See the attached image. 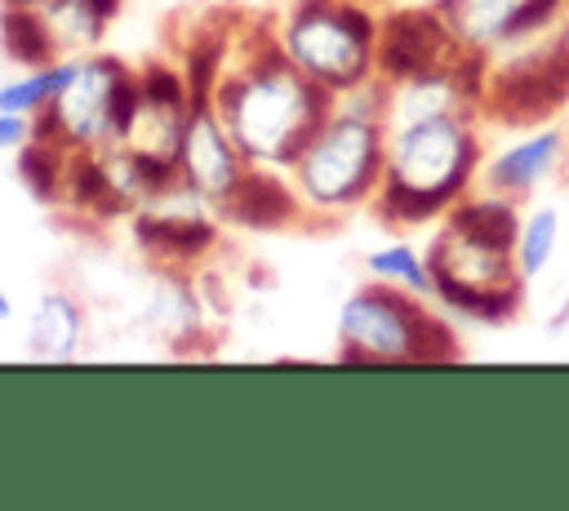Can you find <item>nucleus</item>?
<instances>
[{
  "label": "nucleus",
  "mask_w": 569,
  "mask_h": 511,
  "mask_svg": "<svg viewBox=\"0 0 569 511\" xmlns=\"http://www.w3.org/2000/svg\"><path fill=\"white\" fill-rule=\"evenodd\" d=\"M227 209H231V218H240L249 227H280L293 213V200L276 178L249 173V178H236Z\"/></svg>",
  "instance_id": "4468645a"
},
{
  "label": "nucleus",
  "mask_w": 569,
  "mask_h": 511,
  "mask_svg": "<svg viewBox=\"0 0 569 511\" xmlns=\"http://www.w3.org/2000/svg\"><path fill=\"white\" fill-rule=\"evenodd\" d=\"M436 298H445L453 311L498 324L511 320L525 302V275L516 267V244L489 240L458 218H445V231L427 249Z\"/></svg>",
  "instance_id": "7ed1b4c3"
},
{
  "label": "nucleus",
  "mask_w": 569,
  "mask_h": 511,
  "mask_svg": "<svg viewBox=\"0 0 569 511\" xmlns=\"http://www.w3.org/2000/svg\"><path fill=\"white\" fill-rule=\"evenodd\" d=\"M222 102H227L236 142L249 156H267V160H284V164H298L302 151L325 129V120L333 116L329 89L316 84L307 71L284 67L280 58H271L267 71L231 84L222 93Z\"/></svg>",
  "instance_id": "f03ea898"
},
{
  "label": "nucleus",
  "mask_w": 569,
  "mask_h": 511,
  "mask_svg": "<svg viewBox=\"0 0 569 511\" xmlns=\"http://www.w3.org/2000/svg\"><path fill=\"white\" fill-rule=\"evenodd\" d=\"M0 27H4V40H9L13 58H22V62H44V58H49V31L36 22V13L9 9V13L0 18Z\"/></svg>",
  "instance_id": "a211bd4d"
},
{
  "label": "nucleus",
  "mask_w": 569,
  "mask_h": 511,
  "mask_svg": "<svg viewBox=\"0 0 569 511\" xmlns=\"http://www.w3.org/2000/svg\"><path fill=\"white\" fill-rule=\"evenodd\" d=\"M422 4H440V0H422Z\"/></svg>",
  "instance_id": "cd10ccee"
},
{
  "label": "nucleus",
  "mask_w": 569,
  "mask_h": 511,
  "mask_svg": "<svg viewBox=\"0 0 569 511\" xmlns=\"http://www.w3.org/2000/svg\"><path fill=\"white\" fill-rule=\"evenodd\" d=\"M369 271H373L382 284H396V289H405V293H418V298L436 293L427 258H422L418 249H409V244H387V249L369 253Z\"/></svg>",
  "instance_id": "dca6fc26"
},
{
  "label": "nucleus",
  "mask_w": 569,
  "mask_h": 511,
  "mask_svg": "<svg viewBox=\"0 0 569 511\" xmlns=\"http://www.w3.org/2000/svg\"><path fill=\"white\" fill-rule=\"evenodd\" d=\"M142 98H147V102H160V107H182V84H178L173 71L151 67V71L142 76Z\"/></svg>",
  "instance_id": "5701e85b"
},
{
  "label": "nucleus",
  "mask_w": 569,
  "mask_h": 511,
  "mask_svg": "<svg viewBox=\"0 0 569 511\" xmlns=\"http://www.w3.org/2000/svg\"><path fill=\"white\" fill-rule=\"evenodd\" d=\"M93 4H98V9L107 13V18H111V9H116V0H93Z\"/></svg>",
  "instance_id": "a878e982"
},
{
  "label": "nucleus",
  "mask_w": 569,
  "mask_h": 511,
  "mask_svg": "<svg viewBox=\"0 0 569 511\" xmlns=\"http://www.w3.org/2000/svg\"><path fill=\"white\" fill-rule=\"evenodd\" d=\"M529 0H440V13L462 53L489 58L502 40L520 31V13Z\"/></svg>",
  "instance_id": "9b49d317"
},
{
  "label": "nucleus",
  "mask_w": 569,
  "mask_h": 511,
  "mask_svg": "<svg viewBox=\"0 0 569 511\" xmlns=\"http://www.w3.org/2000/svg\"><path fill=\"white\" fill-rule=\"evenodd\" d=\"M480 173V133L471 116H436L387 133L382 213L391 222H427L449 213Z\"/></svg>",
  "instance_id": "f257e3e1"
},
{
  "label": "nucleus",
  "mask_w": 569,
  "mask_h": 511,
  "mask_svg": "<svg viewBox=\"0 0 569 511\" xmlns=\"http://www.w3.org/2000/svg\"><path fill=\"white\" fill-rule=\"evenodd\" d=\"M138 102H142V84H133L129 76L116 71L111 98H107V120H111L116 133H129V124H133V116H138Z\"/></svg>",
  "instance_id": "412c9836"
},
{
  "label": "nucleus",
  "mask_w": 569,
  "mask_h": 511,
  "mask_svg": "<svg viewBox=\"0 0 569 511\" xmlns=\"http://www.w3.org/2000/svg\"><path fill=\"white\" fill-rule=\"evenodd\" d=\"M138 240L160 249V253H200L213 240V227L204 222H160V218H142L138 222Z\"/></svg>",
  "instance_id": "f3484780"
},
{
  "label": "nucleus",
  "mask_w": 569,
  "mask_h": 511,
  "mask_svg": "<svg viewBox=\"0 0 569 511\" xmlns=\"http://www.w3.org/2000/svg\"><path fill=\"white\" fill-rule=\"evenodd\" d=\"M556 249H560V209L556 204L529 209L516 231V267H520L525 284H533L556 262Z\"/></svg>",
  "instance_id": "ddd939ff"
},
{
  "label": "nucleus",
  "mask_w": 569,
  "mask_h": 511,
  "mask_svg": "<svg viewBox=\"0 0 569 511\" xmlns=\"http://www.w3.org/2000/svg\"><path fill=\"white\" fill-rule=\"evenodd\" d=\"M111 80L116 67L89 62V67H71L67 80L58 84V107L44 116V129H62L71 138H89L93 129L107 124V98H111Z\"/></svg>",
  "instance_id": "9d476101"
},
{
  "label": "nucleus",
  "mask_w": 569,
  "mask_h": 511,
  "mask_svg": "<svg viewBox=\"0 0 569 511\" xmlns=\"http://www.w3.org/2000/svg\"><path fill=\"white\" fill-rule=\"evenodd\" d=\"M289 58L329 93L365 89L378 67V27L365 4L351 0H307L289 22Z\"/></svg>",
  "instance_id": "423d86ee"
},
{
  "label": "nucleus",
  "mask_w": 569,
  "mask_h": 511,
  "mask_svg": "<svg viewBox=\"0 0 569 511\" xmlns=\"http://www.w3.org/2000/svg\"><path fill=\"white\" fill-rule=\"evenodd\" d=\"M22 138V120H13V111L0 107V147H13Z\"/></svg>",
  "instance_id": "b1692460"
},
{
  "label": "nucleus",
  "mask_w": 569,
  "mask_h": 511,
  "mask_svg": "<svg viewBox=\"0 0 569 511\" xmlns=\"http://www.w3.org/2000/svg\"><path fill=\"white\" fill-rule=\"evenodd\" d=\"M418 293H405L396 284H373L360 289L342 315V355L347 360H369V364H405V360H449L458 355V342L445 320H436Z\"/></svg>",
  "instance_id": "39448f33"
},
{
  "label": "nucleus",
  "mask_w": 569,
  "mask_h": 511,
  "mask_svg": "<svg viewBox=\"0 0 569 511\" xmlns=\"http://www.w3.org/2000/svg\"><path fill=\"white\" fill-rule=\"evenodd\" d=\"M565 129L560 124H533L525 138H516L511 147H502L498 156H489V164L480 169L485 191L525 200L529 191H538L547 182V173H556V164L565 160Z\"/></svg>",
  "instance_id": "1a4fd4ad"
},
{
  "label": "nucleus",
  "mask_w": 569,
  "mask_h": 511,
  "mask_svg": "<svg viewBox=\"0 0 569 511\" xmlns=\"http://www.w3.org/2000/svg\"><path fill=\"white\" fill-rule=\"evenodd\" d=\"M67 71H71V67H58V71H44V76L22 80V84H13V89H0V107H4V111H27V107L44 102L49 93H58V84L67 80Z\"/></svg>",
  "instance_id": "6ab92c4d"
},
{
  "label": "nucleus",
  "mask_w": 569,
  "mask_h": 511,
  "mask_svg": "<svg viewBox=\"0 0 569 511\" xmlns=\"http://www.w3.org/2000/svg\"><path fill=\"white\" fill-rule=\"evenodd\" d=\"M569 107V18L502 40L485 58L480 111L502 124H542Z\"/></svg>",
  "instance_id": "20e7f679"
},
{
  "label": "nucleus",
  "mask_w": 569,
  "mask_h": 511,
  "mask_svg": "<svg viewBox=\"0 0 569 511\" xmlns=\"http://www.w3.org/2000/svg\"><path fill=\"white\" fill-rule=\"evenodd\" d=\"M53 173H58V160H53L49 147H31V151L22 156V178H27L40 196H53Z\"/></svg>",
  "instance_id": "4be33fe9"
},
{
  "label": "nucleus",
  "mask_w": 569,
  "mask_h": 511,
  "mask_svg": "<svg viewBox=\"0 0 569 511\" xmlns=\"http://www.w3.org/2000/svg\"><path fill=\"white\" fill-rule=\"evenodd\" d=\"M182 169L196 182L200 196H231L236 187V156L222 138V129L200 111L182 133Z\"/></svg>",
  "instance_id": "f8f14e48"
},
{
  "label": "nucleus",
  "mask_w": 569,
  "mask_h": 511,
  "mask_svg": "<svg viewBox=\"0 0 569 511\" xmlns=\"http://www.w3.org/2000/svg\"><path fill=\"white\" fill-rule=\"evenodd\" d=\"M387 164V124L369 111H333L298 160L302 191L325 209H347L378 191Z\"/></svg>",
  "instance_id": "0eeeda50"
},
{
  "label": "nucleus",
  "mask_w": 569,
  "mask_h": 511,
  "mask_svg": "<svg viewBox=\"0 0 569 511\" xmlns=\"http://www.w3.org/2000/svg\"><path fill=\"white\" fill-rule=\"evenodd\" d=\"M9 320V302H4V289H0V324Z\"/></svg>",
  "instance_id": "bb28decb"
},
{
  "label": "nucleus",
  "mask_w": 569,
  "mask_h": 511,
  "mask_svg": "<svg viewBox=\"0 0 569 511\" xmlns=\"http://www.w3.org/2000/svg\"><path fill=\"white\" fill-rule=\"evenodd\" d=\"M76 329H80L76 307L62 293H49L31 320V351L40 360H67L76 351Z\"/></svg>",
  "instance_id": "2eb2a0df"
},
{
  "label": "nucleus",
  "mask_w": 569,
  "mask_h": 511,
  "mask_svg": "<svg viewBox=\"0 0 569 511\" xmlns=\"http://www.w3.org/2000/svg\"><path fill=\"white\" fill-rule=\"evenodd\" d=\"M551 324H556V329H565V324H569V293H565V302L551 311Z\"/></svg>",
  "instance_id": "393cba45"
},
{
  "label": "nucleus",
  "mask_w": 569,
  "mask_h": 511,
  "mask_svg": "<svg viewBox=\"0 0 569 511\" xmlns=\"http://www.w3.org/2000/svg\"><path fill=\"white\" fill-rule=\"evenodd\" d=\"M71 191H76L80 200L102 204V209H120V200H116V196H107V191H111L107 169H102V164H93V160H84V156L71 164Z\"/></svg>",
  "instance_id": "aec40b11"
},
{
  "label": "nucleus",
  "mask_w": 569,
  "mask_h": 511,
  "mask_svg": "<svg viewBox=\"0 0 569 511\" xmlns=\"http://www.w3.org/2000/svg\"><path fill=\"white\" fill-rule=\"evenodd\" d=\"M462 49L440 13V4H409V9H396L382 27H378V71L391 76V80H405V76H418V71H431V67H445L453 62Z\"/></svg>",
  "instance_id": "6e6552de"
}]
</instances>
